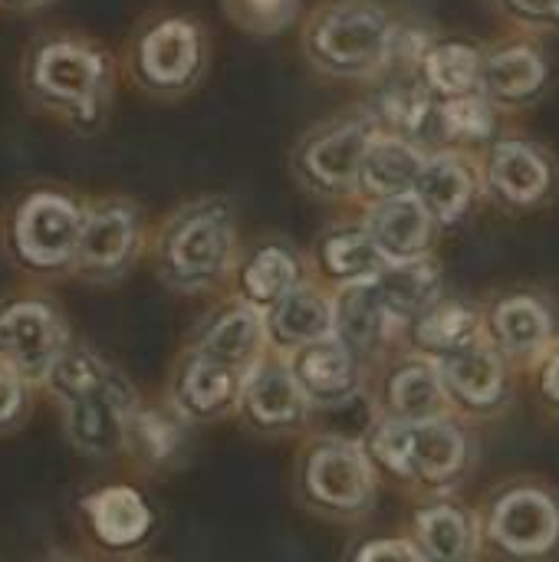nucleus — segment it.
Returning <instances> with one entry per match:
<instances>
[{
  "instance_id": "1",
  "label": "nucleus",
  "mask_w": 559,
  "mask_h": 562,
  "mask_svg": "<svg viewBox=\"0 0 559 562\" xmlns=\"http://www.w3.org/2000/svg\"><path fill=\"white\" fill-rule=\"evenodd\" d=\"M23 109L69 135H99L115 109L122 86L119 49L72 23L36 26L13 66Z\"/></svg>"
},
{
  "instance_id": "2",
  "label": "nucleus",
  "mask_w": 559,
  "mask_h": 562,
  "mask_svg": "<svg viewBox=\"0 0 559 562\" xmlns=\"http://www.w3.org/2000/svg\"><path fill=\"white\" fill-rule=\"evenodd\" d=\"M214 46L208 23L178 7H152L135 16L122 40V79L148 102L188 99L211 69Z\"/></svg>"
},
{
  "instance_id": "3",
  "label": "nucleus",
  "mask_w": 559,
  "mask_h": 562,
  "mask_svg": "<svg viewBox=\"0 0 559 562\" xmlns=\"http://www.w3.org/2000/svg\"><path fill=\"white\" fill-rule=\"evenodd\" d=\"M399 33L402 20L382 0H320L300 26V49L326 79L372 82L389 66Z\"/></svg>"
},
{
  "instance_id": "4",
  "label": "nucleus",
  "mask_w": 559,
  "mask_h": 562,
  "mask_svg": "<svg viewBox=\"0 0 559 562\" xmlns=\"http://www.w3.org/2000/svg\"><path fill=\"white\" fill-rule=\"evenodd\" d=\"M82 217L86 194L63 181H33L20 188L7 204V254L33 273H63L76 267Z\"/></svg>"
},
{
  "instance_id": "5",
  "label": "nucleus",
  "mask_w": 559,
  "mask_h": 562,
  "mask_svg": "<svg viewBox=\"0 0 559 562\" xmlns=\"http://www.w3.org/2000/svg\"><path fill=\"white\" fill-rule=\"evenodd\" d=\"M237 250L234 211L224 198L204 194L178 204L155 234L158 273L178 286H208L227 273Z\"/></svg>"
},
{
  "instance_id": "6",
  "label": "nucleus",
  "mask_w": 559,
  "mask_h": 562,
  "mask_svg": "<svg viewBox=\"0 0 559 562\" xmlns=\"http://www.w3.org/2000/svg\"><path fill=\"white\" fill-rule=\"evenodd\" d=\"M379 125L366 105L313 122L290 148L293 178L316 198H359V171Z\"/></svg>"
},
{
  "instance_id": "7",
  "label": "nucleus",
  "mask_w": 559,
  "mask_h": 562,
  "mask_svg": "<svg viewBox=\"0 0 559 562\" xmlns=\"http://www.w3.org/2000/svg\"><path fill=\"white\" fill-rule=\"evenodd\" d=\"M49 382L66 405V428L76 448L89 454H112L122 445L128 425L125 385L109 375L102 362L82 352L59 356Z\"/></svg>"
},
{
  "instance_id": "8",
  "label": "nucleus",
  "mask_w": 559,
  "mask_h": 562,
  "mask_svg": "<svg viewBox=\"0 0 559 562\" xmlns=\"http://www.w3.org/2000/svg\"><path fill=\"white\" fill-rule=\"evenodd\" d=\"M554 59L540 36L507 33L481 43V95L504 115L540 105L554 89Z\"/></svg>"
},
{
  "instance_id": "9",
  "label": "nucleus",
  "mask_w": 559,
  "mask_h": 562,
  "mask_svg": "<svg viewBox=\"0 0 559 562\" xmlns=\"http://www.w3.org/2000/svg\"><path fill=\"white\" fill-rule=\"evenodd\" d=\"M142 240H145V217L132 198L125 194L86 198L76 270L92 280H112L135 263Z\"/></svg>"
},
{
  "instance_id": "10",
  "label": "nucleus",
  "mask_w": 559,
  "mask_h": 562,
  "mask_svg": "<svg viewBox=\"0 0 559 562\" xmlns=\"http://www.w3.org/2000/svg\"><path fill=\"white\" fill-rule=\"evenodd\" d=\"M484 191L507 207H537L557 188L554 151L524 132H504L481 151Z\"/></svg>"
},
{
  "instance_id": "11",
  "label": "nucleus",
  "mask_w": 559,
  "mask_h": 562,
  "mask_svg": "<svg viewBox=\"0 0 559 562\" xmlns=\"http://www.w3.org/2000/svg\"><path fill=\"white\" fill-rule=\"evenodd\" d=\"M376 451L389 468L402 474L445 481L461 468L465 441L458 428L445 422H409V425H385L376 438Z\"/></svg>"
},
{
  "instance_id": "12",
  "label": "nucleus",
  "mask_w": 559,
  "mask_h": 562,
  "mask_svg": "<svg viewBox=\"0 0 559 562\" xmlns=\"http://www.w3.org/2000/svg\"><path fill=\"white\" fill-rule=\"evenodd\" d=\"M63 356V323L43 300H16L0 313V359L20 375H49Z\"/></svg>"
},
{
  "instance_id": "13",
  "label": "nucleus",
  "mask_w": 559,
  "mask_h": 562,
  "mask_svg": "<svg viewBox=\"0 0 559 562\" xmlns=\"http://www.w3.org/2000/svg\"><path fill=\"white\" fill-rule=\"evenodd\" d=\"M481 191H484L481 155L461 151V148L428 151V161L415 184V198L425 204V211L441 227L458 224L471 211V204Z\"/></svg>"
},
{
  "instance_id": "14",
  "label": "nucleus",
  "mask_w": 559,
  "mask_h": 562,
  "mask_svg": "<svg viewBox=\"0 0 559 562\" xmlns=\"http://www.w3.org/2000/svg\"><path fill=\"white\" fill-rule=\"evenodd\" d=\"M366 231L385 263H412L422 260L432 237H435V217L425 211V204L415 194L389 198L379 204H369L366 214Z\"/></svg>"
},
{
  "instance_id": "15",
  "label": "nucleus",
  "mask_w": 559,
  "mask_h": 562,
  "mask_svg": "<svg viewBox=\"0 0 559 562\" xmlns=\"http://www.w3.org/2000/svg\"><path fill=\"white\" fill-rule=\"evenodd\" d=\"M425 161H428V151L422 145L392 132H379L359 171V198L369 204H379L389 198L415 194Z\"/></svg>"
},
{
  "instance_id": "16",
  "label": "nucleus",
  "mask_w": 559,
  "mask_h": 562,
  "mask_svg": "<svg viewBox=\"0 0 559 562\" xmlns=\"http://www.w3.org/2000/svg\"><path fill=\"white\" fill-rule=\"evenodd\" d=\"M422 82L428 92L445 102V99H465L481 92V43L471 40H432L425 56H422Z\"/></svg>"
},
{
  "instance_id": "17",
  "label": "nucleus",
  "mask_w": 559,
  "mask_h": 562,
  "mask_svg": "<svg viewBox=\"0 0 559 562\" xmlns=\"http://www.w3.org/2000/svg\"><path fill=\"white\" fill-rule=\"evenodd\" d=\"M504 112L481 92L465 99H445L438 102L435 115V151L438 148H461V151H484L501 128Z\"/></svg>"
},
{
  "instance_id": "18",
  "label": "nucleus",
  "mask_w": 559,
  "mask_h": 562,
  "mask_svg": "<svg viewBox=\"0 0 559 562\" xmlns=\"http://www.w3.org/2000/svg\"><path fill=\"white\" fill-rule=\"evenodd\" d=\"M559 517L554 504L537 491H517L501 501L494 514V533L517 553H540L557 540Z\"/></svg>"
},
{
  "instance_id": "19",
  "label": "nucleus",
  "mask_w": 559,
  "mask_h": 562,
  "mask_svg": "<svg viewBox=\"0 0 559 562\" xmlns=\"http://www.w3.org/2000/svg\"><path fill=\"white\" fill-rule=\"evenodd\" d=\"M320 257H323V267L336 280H346V286L372 283L389 267L385 257L379 254V247L372 244L366 224H339V227L326 231V237L320 244Z\"/></svg>"
},
{
  "instance_id": "20",
  "label": "nucleus",
  "mask_w": 559,
  "mask_h": 562,
  "mask_svg": "<svg viewBox=\"0 0 559 562\" xmlns=\"http://www.w3.org/2000/svg\"><path fill=\"white\" fill-rule=\"evenodd\" d=\"M310 484L320 501L336 504V507H356L366 501L369 491V471L366 461L353 448H323L316 451L310 464Z\"/></svg>"
},
{
  "instance_id": "21",
  "label": "nucleus",
  "mask_w": 559,
  "mask_h": 562,
  "mask_svg": "<svg viewBox=\"0 0 559 562\" xmlns=\"http://www.w3.org/2000/svg\"><path fill=\"white\" fill-rule=\"evenodd\" d=\"M438 283H441L438 267L428 257L412 263H389L376 280L379 296L392 316H412L432 306V300L438 296Z\"/></svg>"
},
{
  "instance_id": "22",
  "label": "nucleus",
  "mask_w": 559,
  "mask_h": 562,
  "mask_svg": "<svg viewBox=\"0 0 559 562\" xmlns=\"http://www.w3.org/2000/svg\"><path fill=\"white\" fill-rule=\"evenodd\" d=\"M241 286L254 303H280L300 286V263L280 244L257 247L241 270Z\"/></svg>"
},
{
  "instance_id": "23",
  "label": "nucleus",
  "mask_w": 559,
  "mask_h": 562,
  "mask_svg": "<svg viewBox=\"0 0 559 562\" xmlns=\"http://www.w3.org/2000/svg\"><path fill=\"white\" fill-rule=\"evenodd\" d=\"M336 326V306L313 286H297L277 303L273 329L283 342H316Z\"/></svg>"
},
{
  "instance_id": "24",
  "label": "nucleus",
  "mask_w": 559,
  "mask_h": 562,
  "mask_svg": "<svg viewBox=\"0 0 559 562\" xmlns=\"http://www.w3.org/2000/svg\"><path fill=\"white\" fill-rule=\"evenodd\" d=\"M89 517H92L96 533L115 547L135 543L148 530V510L142 497L125 487L102 491L96 501H89Z\"/></svg>"
},
{
  "instance_id": "25",
  "label": "nucleus",
  "mask_w": 559,
  "mask_h": 562,
  "mask_svg": "<svg viewBox=\"0 0 559 562\" xmlns=\"http://www.w3.org/2000/svg\"><path fill=\"white\" fill-rule=\"evenodd\" d=\"M389 316L392 313L385 310L376 280L346 286V293L336 303V329L343 333V339H349L356 346H372L382 336Z\"/></svg>"
},
{
  "instance_id": "26",
  "label": "nucleus",
  "mask_w": 559,
  "mask_h": 562,
  "mask_svg": "<svg viewBox=\"0 0 559 562\" xmlns=\"http://www.w3.org/2000/svg\"><path fill=\"white\" fill-rule=\"evenodd\" d=\"M445 379L474 405H488L501 395V362L488 349L461 346L445 359Z\"/></svg>"
},
{
  "instance_id": "27",
  "label": "nucleus",
  "mask_w": 559,
  "mask_h": 562,
  "mask_svg": "<svg viewBox=\"0 0 559 562\" xmlns=\"http://www.w3.org/2000/svg\"><path fill=\"white\" fill-rule=\"evenodd\" d=\"M303 0H221L227 23L247 36L273 40L300 20Z\"/></svg>"
},
{
  "instance_id": "28",
  "label": "nucleus",
  "mask_w": 559,
  "mask_h": 562,
  "mask_svg": "<svg viewBox=\"0 0 559 562\" xmlns=\"http://www.w3.org/2000/svg\"><path fill=\"white\" fill-rule=\"evenodd\" d=\"M257 339H260V316L250 306H237L227 316H221L217 326L208 333L204 359H211L224 369L241 366L257 349Z\"/></svg>"
},
{
  "instance_id": "29",
  "label": "nucleus",
  "mask_w": 559,
  "mask_h": 562,
  "mask_svg": "<svg viewBox=\"0 0 559 562\" xmlns=\"http://www.w3.org/2000/svg\"><path fill=\"white\" fill-rule=\"evenodd\" d=\"M297 375L316 398H343L353 385V362L339 342H316L300 356Z\"/></svg>"
},
{
  "instance_id": "30",
  "label": "nucleus",
  "mask_w": 559,
  "mask_h": 562,
  "mask_svg": "<svg viewBox=\"0 0 559 562\" xmlns=\"http://www.w3.org/2000/svg\"><path fill=\"white\" fill-rule=\"evenodd\" d=\"M247 402H250V412L264 425H283V422L297 418V412H300V389L290 372L264 369L254 375V382L247 389Z\"/></svg>"
},
{
  "instance_id": "31",
  "label": "nucleus",
  "mask_w": 559,
  "mask_h": 562,
  "mask_svg": "<svg viewBox=\"0 0 559 562\" xmlns=\"http://www.w3.org/2000/svg\"><path fill=\"white\" fill-rule=\"evenodd\" d=\"M494 329L497 336L511 346V349H534L547 339L550 333V319L544 313V306L530 296H514L504 300L494 313Z\"/></svg>"
},
{
  "instance_id": "32",
  "label": "nucleus",
  "mask_w": 559,
  "mask_h": 562,
  "mask_svg": "<svg viewBox=\"0 0 559 562\" xmlns=\"http://www.w3.org/2000/svg\"><path fill=\"white\" fill-rule=\"evenodd\" d=\"M392 402L409 422H432L441 408V385H438L432 369L412 366V369L395 375Z\"/></svg>"
},
{
  "instance_id": "33",
  "label": "nucleus",
  "mask_w": 559,
  "mask_h": 562,
  "mask_svg": "<svg viewBox=\"0 0 559 562\" xmlns=\"http://www.w3.org/2000/svg\"><path fill=\"white\" fill-rule=\"evenodd\" d=\"M418 533L425 543V553L435 562H465L468 557V527L461 514L451 507H438L418 520Z\"/></svg>"
},
{
  "instance_id": "34",
  "label": "nucleus",
  "mask_w": 559,
  "mask_h": 562,
  "mask_svg": "<svg viewBox=\"0 0 559 562\" xmlns=\"http://www.w3.org/2000/svg\"><path fill=\"white\" fill-rule=\"evenodd\" d=\"M181 392H185V402H188L194 412H214V408H221V405L227 402V395H231V369H224V366H217V362H211V359L201 356V359L188 369Z\"/></svg>"
},
{
  "instance_id": "35",
  "label": "nucleus",
  "mask_w": 559,
  "mask_h": 562,
  "mask_svg": "<svg viewBox=\"0 0 559 562\" xmlns=\"http://www.w3.org/2000/svg\"><path fill=\"white\" fill-rule=\"evenodd\" d=\"M494 7L514 33H530L540 40L559 33V0H494Z\"/></svg>"
},
{
  "instance_id": "36",
  "label": "nucleus",
  "mask_w": 559,
  "mask_h": 562,
  "mask_svg": "<svg viewBox=\"0 0 559 562\" xmlns=\"http://www.w3.org/2000/svg\"><path fill=\"white\" fill-rule=\"evenodd\" d=\"M471 333H474V316L465 306H441L425 316L418 339L435 349H461V342L471 339Z\"/></svg>"
},
{
  "instance_id": "37",
  "label": "nucleus",
  "mask_w": 559,
  "mask_h": 562,
  "mask_svg": "<svg viewBox=\"0 0 559 562\" xmlns=\"http://www.w3.org/2000/svg\"><path fill=\"white\" fill-rule=\"evenodd\" d=\"M138 431H142V438H145V445L152 448V454H155V458L168 454V448H171V428H168L161 418H155V415L142 418Z\"/></svg>"
},
{
  "instance_id": "38",
  "label": "nucleus",
  "mask_w": 559,
  "mask_h": 562,
  "mask_svg": "<svg viewBox=\"0 0 559 562\" xmlns=\"http://www.w3.org/2000/svg\"><path fill=\"white\" fill-rule=\"evenodd\" d=\"M20 412V382L13 369H0V425Z\"/></svg>"
},
{
  "instance_id": "39",
  "label": "nucleus",
  "mask_w": 559,
  "mask_h": 562,
  "mask_svg": "<svg viewBox=\"0 0 559 562\" xmlns=\"http://www.w3.org/2000/svg\"><path fill=\"white\" fill-rule=\"evenodd\" d=\"M359 562H422L409 547H402V543H376V547H369Z\"/></svg>"
},
{
  "instance_id": "40",
  "label": "nucleus",
  "mask_w": 559,
  "mask_h": 562,
  "mask_svg": "<svg viewBox=\"0 0 559 562\" xmlns=\"http://www.w3.org/2000/svg\"><path fill=\"white\" fill-rule=\"evenodd\" d=\"M56 3L59 0H0V13H10V16H40L49 7H56Z\"/></svg>"
},
{
  "instance_id": "41",
  "label": "nucleus",
  "mask_w": 559,
  "mask_h": 562,
  "mask_svg": "<svg viewBox=\"0 0 559 562\" xmlns=\"http://www.w3.org/2000/svg\"><path fill=\"white\" fill-rule=\"evenodd\" d=\"M547 392L559 398V359H554V366L547 369Z\"/></svg>"
}]
</instances>
